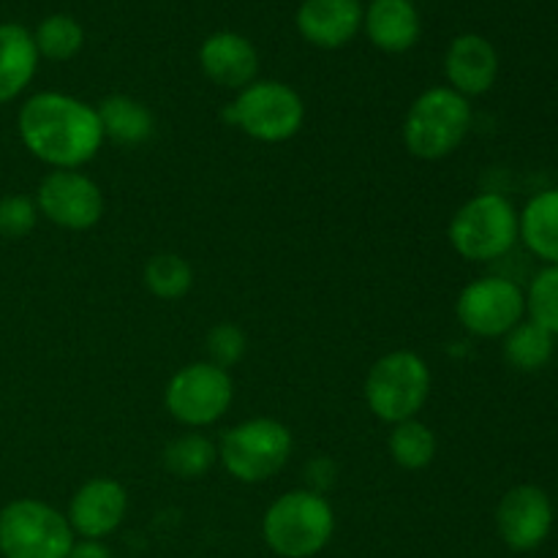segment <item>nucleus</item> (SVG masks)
<instances>
[{
  "instance_id": "1a4fd4ad",
  "label": "nucleus",
  "mask_w": 558,
  "mask_h": 558,
  "mask_svg": "<svg viewBox=\"0 0 558 558\" xmlns=\"http://www.w3.org/2000/svg\"><path fill=\"white\" fill-rule=\"evenodd\" d=\"M232 376L213 363L185 365L169 379L163 392L167 412L189 428H205L221 420L232 407Z\"/></svg>"
},
{
  "instance_id": "b1692460",
  "label": "nucleus",
  "mask_w": 558,
  "mask_h": 558,
  "mask_svg": "<svg viewBox=\"0 0 558 558\" xmlns=\"http://www.w3.org/2000/svg\"><path fill=\"white\" fill-rule=\"evenodd\" d=\"M218 458V447L202 434H185L169 441L163 450V466L180 480H199L213 469Z\"/></svg>"
},
{
  "instance_id": "7ed1b4c3",
  "label": "nucleus",
  "mask_w": 558,
  "mask_h": 558,
  "mask_svg": "<svg viewBox=\"0 0 558 558\" xmlns=\"http://www.w3.org/2000/svg\"><path fill=\"white\" fill-rule=\"evenodd\" d=\"M265 543L283 558H311L327 548L336 532V512L316 490H289L270 505L262 521Z\"/></svg>"
},
{
  "instance_id": "bb28decb",
  "label": "nucleus",
  "mask_w": 558,
  "mask_h": 558,
  "mask_svg": "<svg viewBox=\"0 0 558 558\" xmlns=\"http://www.w3.org/2000/svg\"><path fill=\"white\" fill-rule=\"evenodd\" d=\"M38 207L31 196L11 194L0 199V238L22 240L36 229Z\"/></svg>"
},
{
  "instance_id": "393cba45",
  "label": "nucleus",
  "mask_w": 558,
  "mask_h": 558,
  "mask_svg": "<svg viewBox=\"0 0 558 558\" xmlns=\"http://www.w3.org/2000/svg\"><path fill=\"white\" fill-rule=\"evenodd\" d=\"M145 283L156 298L180 300L194 287V270L178 254H156L145 267Z\"/></svg>"
},
{
  "instance_id": "423d86ee",
  "label": "nucleus",
  "mask_w": 558,
  "mask_h": 558,
  "mask_svg": "<svg viewBox=\"0 0 558 558\" xmlns=\"http://www.w3.org/2000/svg\"><path fill=\"white\" fill-rule=\"evenodd\" d=\"M227 123L259 142H287L303 129L305 104L294 87L276 80H256L223 109Z\"/></svg>"
},
{
  "instance_id": "2eb2a0df",
  "label": "nucleus",
  "mask_w": 558,
  "mask_h": 558,
  "mask_svg": "<svg viewBox=\"0 0 558 558\" xmlns=\"http://www.w3.org/2000/svg\"><path fill=\"white\" fill-rule=\"evenodd\" d=\"M199 65L205 76L229 90H243L259 74V52L243 33L218 31L199 47Z\"/></svg>"
},
{
  "instance_id": "9b49d317",
  "label": "nucleus",
  "mask_w": 558,
  "mask_h": 558,
  "mask_svg": "<svg viewBox=\"0 0 558 558\" xmlns=\"http://www.w3.org/2000/svg\"><path fill=\"white\" fill-rule=\"evenodd\" d=\"M36 207L54 227L85 232L104 216V194L87 174L76 169H54L38 185Z\"/></svg>"
},
{
  "instance_id": "aec40b11",
  "label": "nucleus",
  "mask_w": 558,
  "mask_h": 558,
  "mask_svg": "<svg viewBox=\"0 0 558 558\" xmlns=\"http://www.w3.org/2000/svg\"><path fill=\"white\" fill-rule=\"evenodd\" d=\"M521 240L539 262L558 265V189L543 191L523 207Z\"/></svg>"
},
{
  "instance_id": "f03ea898",
  "label": "nucleus",
  "mask_w": 558,
  "mask_h": 558,
  "mask_svg": "<svg viewBox=\"0 0 558 558\" xmlns=\"http://www.w3.org/2000/svg\"><path fill=\"white\" fill-rule=\"evenodd\" d=\"M472 129V104L452 87H428L403 120V145L414 158L439 161L456 153Z\"/></svg>"
},
{
  "instance_id": "f3484780",
  "label": "nucleus",
  "mask_w": 558,
  "mask_h": 558,
  "mask_svg": "<svg viewBox=\"0 0 558 558\" xmlns=\"http://www.w3.org/2000/svg\"><path fill=\"white\" fill-rule=\"evenodd\" d=\"M363 27L371 44L390 54L409 52L423 33V22L412 0H371Z\"/></svg>"
},
{
  "instance_id": "4468645a",
  "label": "nucleus",
  "mask_w": 558,
  "mask_h": 558,
  "mask_svg": "<svg viewBox=\"0 0 558 558\" xmlns=\"http://www.w3.org/2000/svg\"><path fill=\"white\" fill-rule=\"evenodd\" d=\"M445 76L456 93L472 98L483 96L496 85L499 76V52L480 33H463L452 38L445 54Z\"/></svg>"
},
{
  "instance_id": "4be33fe9",
  "label": "nucleus",
  "mask_w": 558,
  "mask_h": 558,
  "mask_svg": "<svg viewBox=\"0 0 558 558\" xmlns=\"http://www.w3.org/2000/svg\"><path fill=\"white\" fill-rule=\"evenodd\" d=\"M387 447H390V456L398 466L407 469V472H420L434 461L436 436L420 420H403V423L392 425Z\"/></svg>"
},
{
  "instance_id": "dca6fc26",
  "label": "nucleus",
  "mask_w": 558,
  "mask_h": 558,
  "mask_svg": "<svg viewBox=\"0 0 558 558\" xmlns=\"http://www.w3.org/2000/svg\"><path fill=\"white\" fill-rule=\"evenodd\" d=\"M365 9L360 0H303L298 9V31L319 49H341L363 31Z\"/></svg>"
},
{
  "instance_id": "20e7f679",
  "label": "nucleus",
  "mask_w": 558,
  "mask_h": 558,
  "mask_svg": "<svg viewBox=\"0 0 558 558\" xmlns=\"http://www.w3.org/2000/svg\"><path fill=\"white\" fill-rule=\"evenodd\" d=\"M447 238L463 259L496 262L521 240V213L507 196L477 194L452 216Z\"/></svg>"
},
{
  "instance_id": "412c9836",
  "label": "nucleus",
  "mask_w": 558,
  "mask_h": 558,
  "mask_svg": "<svg viewBox=\"0 0 558 558\" xmlns=\"http://www.w3.org/2000/svg\"><path fill=\"white\" fill-rule=\"evenodd\" d=\"M554 352L556 338L532 319H523L505 336V360L523 374L543 371L554 360Z\"/></svg>"
},
{
  "instance_id": "6e6552de",
  "label": "nucleus",
  "mask_w": 558,
  "mask_h": 558,
  "mask_svg": "<svg viewBox=\"0 0 558 558\" xmlns=\"http://www.w3.org/2000/svg\"><path fill=\"white\" fill-rule=\"evenodd\" d=\"M74 545L69 518L38 499H16L0 510V554L5 558H65Z\"/></svg>"
},
{
  "instance_id": "a878e982",
  "label": "nucleus",
  "mask_w": 558,
  "mask_h": 558,
  "mask_svg": "<svg viewBox=\"0 0 558 558\" xmlns=\"http://www.w3.org/2000/svg\"><path fill=\"white\" fill-rule=\"evenodd\" d=\"M526 314L558 338V265H545L532 278L526 292Z\"/></svg>"
},
{
  "instance_id": "0eeeda50",
  "label": "nucleus",
  "mask_w": 558,
  "mask_h": 558,
  "mask_svg": "<svg viewBox=\"0 0 558 558\" xmlns=\"http://www.w3.org/2000/svg\"><path fill=\"white\" fill-rule=\"evenodd\" d=\"M292 456V434L270 417L245 420L221 436L218 458L240 483H265L281 472Z\"/></svg>"
},
{
  "instance_id": "cd10ccee",
  "label": "nucleus",
  "mask_w": 558,
  "mask_h": 558,
  "mask_svg": "<svg viewBox=\"0 0 558 558\" xmlns=\"http://www.w3.org/2000/svg\"><path fill=\"white\" fill-rule=\"evenodd\" d=\"M245 332L240 330L232 322H221L218 327H213L210 336H207V352H210V363L218 368H232L234 363H240L245 354Z\"/></svg>"
},
{
  "instance_id": "39448f33",
  "label": "nucleus",
  "mask_w": 558,
  "mask_h": 558,
  "mask_svg": "<svg viewBox=\"0 0 558 558\" xmlns=\"http://www.w3.org/2000/svg\"><path fill=\"white\" fill-rule=\"evenodd\" d=\"M430 398V368L420 354L398 349L371 365L365 376V403L381 423L414 420Z\"/></svg>"
},
{
  "instance_id": "f257e3e1",
  "label": "nucleus",
  "mask_w": 558,
  "mask_h": 558,
  "mask_svg": "<svg viewBox=\"0 0 558 558\" xmlns=\"http://www.w3.org/2000/svg\"><path fill=\"white\" fill-rule=\"evenodd\" d=\"M20 140L38 161L54 169H80L104 145L96 107L65 93H36L16 118Z\"/></svg>"
},
{
  "instance_id": "f8f14e48",
  "label": "nucleus",
  "mask_w": 558,
  "mask_h": 558,
  "mask_svg": "<svg viewBox=\"0 0 558 558\" xmlns=\"http://www.w3.org/2000/svg\"><path fill=\"white\" fill-rule=\"evenodd\" d=\"M496 529L507 548L518 554L537 550L554 529L550 496L537 485H515L496 507Z\"/></svg>"
},
{
  "instance_id": "6ab92c4d",
  "label": "nucleus",
  "mask_w": 558,
  "mask_h": 558,
  "mask_svg": "<svg viewBox=\"0 0 558 558\" xmlns=\"http://www.w3.org/2000/svg\"><path fill=\"white\" fill-rule=\"evenodd\" d=\"M98 120H101L104 140H112L118 145L134 147L142 145L153 136L156 120L153 112L142 101L129 96H109L96 107Z\"/></svg>"
},
{
  "instance_id": "5701e85b",
  "label": "nucleus",
  "mask_w": 558,
  "mask_h": 558,
  "mask_svg": "<svg viewBox=\"0 0 558 558\" xmlns=\"http://www.w3.org/2000/svg\"><path fill=\"white\" fill-rule=\"evenodd\" d=\"M33 41H36L38 58L63 63V60L76 58L82 52V47H85V31H82V25L74 16L49 14L33 31Z\"/></svg>"
},
{
  "instance_id": "c85d7f7f",
  "label": "nucleus",
  "mask_w": 558,
  "mask_h": 558,
  "mask_svg": "<svg viewBox=\"0 0 558 558\" xmlns=\"http://www.w3.org/2000/svg\"><path fill=\"white\" fill-rule=\"evenodd\" d=\"M65 558H114V556L109 554L107 545H101L98 539H85V543L71 545L69 556Z\"/></svg>"
},
{
  "instance_id": "ddd939ff",
  "label": "nucleus",
  "mask_w": 558,
  "mask_h": 558,
  "mask_svg": "<svg viewBox=\"0 0 558 558\" xmlns=\"http://www.w3.org/2000/svg\"><path fill=\"white\" fill-rule=\"evenodd\" d=\"M125 510H129V496L118 480H87L71 499L69 526L82 539H101L123 523Z\"/></svg>"
},
{
  "instance_id": "a211bd4d",
  "label": "nucleus",
  "mask_w": 558,
  "mask_h": 558,
  "mask_svg": "<svg viewBox=\"0 0 558 558\" xmlns=\"http://www.w3.org/2000/svg\"><path fill=\"white\" fill-rule=\"evenodd\" d=\"M36 69L38 49L33 31L16 22H0V107L31 85Z\"/></svg>"
},
{
  "instance_id": "9d476101",
  "label": "nucleus",
  "mask_w": 558,
  "mask_h": 558,
  "mask_svg": "<svg viewBox=\"0 0 558 558\" xmlns=\"http://www.w3.org/2000/svg\"><path fill=\"white\" fill-rule=\"evenodd\" d=\"M456 314L472 336L505 338L526 319V292L510 278H477L461 292Z\"/></svg>"
}]
</instances>
